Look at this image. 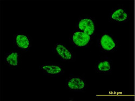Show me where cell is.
<instances>
[{"instance_id":"52a82bcc","label":"cell","mask_w":135,"mask_h":101,"mask_svg":"<svg viewBox=\"0 0 135 101\" xmlns=\"http://www.w3.org/2000/svg\"><path fill=\"white\" fill-rule=\"evenodd\" d=\"M65 87L66 89L70 92H82L86 89L88 83L84 77L73 75L66 78Z\"/></svg>"},{"instance_id":"3957f363","label":"cell","mask_w":135,"mask_h":101,"mask_svg":"<svg viewBox=\"0 0 135 101\" xmlns=\"http://www.w3.org/2000/svg\"><path fill=\"white\" fill-rule=\"evenodd\" d=\"M70 42L75 48L84 49L88 48L91 45L93 37L86 33L77 29L71 31Z\"/></svg>"},{"instance_id":"30bf717a","label":"cell","mask_w":135,"mask_h":101,"mask_svg":"<svg viewBox=\"0 0 135 101\" xmlns=\"http://www.w3.org/2000/svg\"><path fill=\"white\" fill-rule=\"evenodd\" d=\"M21 53L17 50H12L4 54V62L9 68H17L20 64Z\"/></svg>"},{"instance_id":"9c48e42d","label":"cell","mask_w":135,"mask_h":101,"mask_svg":"<svg viewBox=\"0 0 135 101\" xmlns=\"http://www.w3.org/2000/svg\"><path fill=\"white\" fill-rule=\"evenodd\" d=\"M113 61L108 57H103L97 60L94 67L96 73L99 74H109L112 72Z\"/></svg>"},{"instance_id":"7a4b0ae2","label":"cell","mask_w":135,"mask_h":101,"mask_svg":"<svg viewBox=\"0 0 135 101\" xmlns=\"http://www.w3.org/2000/svg\"><path fill=\"white\" fill-rule=\"evenodd\" d=\"M76 29L93 37L97 32L96 21L94 18L88 15H83L76 22Z\"/></svg>"},{"instance_id":"277c9868","label":"cell","mask_w":135,"mask_h":101,"mask_svg":"<svg viewBox=\"0 0 135 101\" xmlns=\"http://www.w3.org/2000/svg\"><path fill=\"white\" fill-rule=\"evenodd\" d=\"M130 18L129 13L123 5H118L112 8L108 15L109 22L118 24L127 23L129 21Z\"/></svg>"},{"instance_id":"5b68a950","label":"cell","mask_w":135,"mask_h":101,"mask_svg":"<svg viewBox=\"0 0 135 101\" xmlns=\"http://www.w3.org/2000/svg\"><path fill=\"white\" fill-rule=\"evenodd\" d=\"M39 70L48 77H60L63 75L65 70L63 66L56 62H46L39 66Z\"/></svg>"},{"instance_id":"6da1fadb","label":"cell","mask_w":135,"mask_h":101,"mask_svg":"<svg viewBox=\"0 0 135 101\" xmlns=\"http://www.w3.org/2000/svg\"><path fill=\"white\" fill-rule=\"evenodd\" d=\"M97 46L101 52L112 53L117 51L119 43L116 37L107 30L100 33L97 38Z\"/></svg>"},{"instance_id":"ba28073f","label":"cell","mask_w":135,"mask_h":101,"mask_svg":"<svg viewBox=\"0 0 135 101\" xmlns=\"http://www.w3.org/2000/svg\"><path fill=\"white\" fill-rule=\"evenodd\" d=\"M53 52L64 62H73L75 60V53L64 44L56 43L53 47Z\"/></svg>"},{"instance_id":"8992f818","label":"cell","mask_w":135,"mask_h":101,"mask_svg":"<svg viewBox=\"0 0 135 101\" xmlns=\"http://www.w3.org/2000/svg\"><path fill=\"white\" fill-rule=\"evenodd\" d=\"M14 45L18 50L27 52L32 47V39L26 32L18 31L14 35Z\"/></svg>"}]
</instances>
